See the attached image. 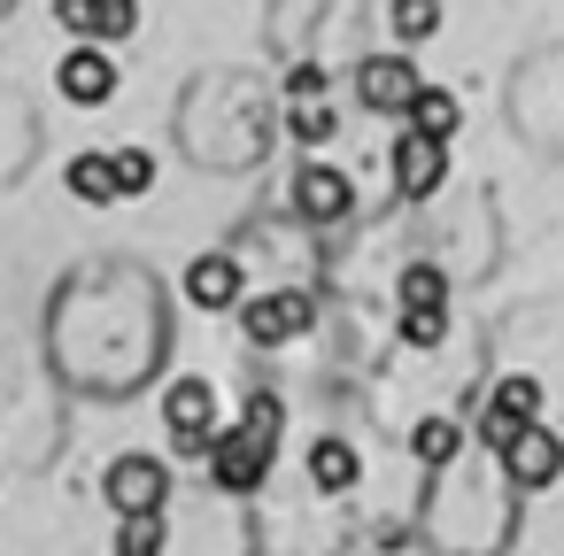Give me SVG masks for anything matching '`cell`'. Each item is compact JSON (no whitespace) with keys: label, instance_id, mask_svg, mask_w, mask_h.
I'll return each mask as SVG.
<instances>
[{"label":"cell","instance_id":"16","mask_svg":"<svg viewBox=\"0 0 564 556\" xmlns=\"http://www.w3.org/2000/svg\"><path fill=\"white\" fill-rule=\"evenodd\" d=\"M456 448H464V425H456V417H417V433H410V456H417L425 471L456 464Z\"/></svg>","mask_w":564,"mask_h":556},{"label":"cell","instance_id":"15","mask_svg":"<svg viewBox=\"0 0 564 556\" xmlns=\"http://www.w3.org/2000/svg\"><path fill=\"white\" fill-rule=\"evenodd\" d=\"M402 124L448 148V140H456V124H464V109H456V94H448V86H425V94L410 101V117H402Z\"/></svg>","mask_w":564,"mask_h":556},{"label":"cell","instance_id":"24","mask_svg":"<svg viewBox=\"0 0 564 556\" xmlns=\"http://www.w3.org/2000/svg\"><path fill=\"white\" fill-rule=\"evenodd\" d=\"M317 94H325V70H317V63L286 70V101H317Z\"/></svg>","mask_w":564,"mask_h":556},{"label":"cell","instance_id":"7","mask_svg":"<svg viewBox=\"0 0 564 556\" xmlns=\"http://www.w3.org/2000/svg\"><path fill=\"white\" fill-rule=\"evenodd\" d=\"M417 94H425V78H417L410 55H371V63H356V101H364L371 117H410Z\"/></svg>","mask_w":564,"mask_h":556},{"label":"cell","instance_id":"19","mask_svg":"<svg viewBox=\"0 0 564 556\" xmlns=\"http://www.w3.org/2000/svg\"><path fill=\"white\" fill-rule=\"evenodd\" d=\"M286 132H294L302 148H325V140L340 132V117H333L325 101H286Z\"/></svg>","mask_w":564,"mask_h":556},{"label":"cell","instance_id":"12","mask_svg":"<svg viewBox=\"0 0 564 556\" xmlns=\"http://www.w3.org/2000/svg\"><path fill=\"white\" fill-rule=\"evenodd\" d=\"M394 186H402V201H425V194H441V186H448V148L402 124V140H394Z\"/></svg>","mask_w":564,"mask_h":556},{"label":"cell","instance_id":"13","mask_svg":"<svg viewBox=\"0 0 564 556\" xmlns=\"http://www.w3.org/2000/svg\"><path fill=\"white\" fill-rule=\"evenodd\" d=\"M356 479H364V456H356V440H340V433H317V440H310V487H317V494H356Z\"/></svg>","mask_w":564,"mask_h":556},{"label":"cell","instance_id":"17","mask_svg":"<svg viewBox=\"0 0 564 556\" xmlns=\"http://www.w3.org/2000/svg\"><path fill=\"white\" fill-rule=\"evenodd\" d=\"M394 302H402V309H448V271H441V263H410V271L394 279Z\"/></svg>","mask_w":564,"mask_h":556},{"label":"cell","instance_id":"14","mask_svg":"<svg viewBox=\"0 0 564 556\" xmlns=\"http://www.w3.org/2000/svg\"><path fill=\"white\" fill-rule=\"evenodd\" d=\"M63 186H70L86 209H109V201H124V194H117V163H109V155H70V163H63Z\"/></svg>","mask_w":564,"mask_h":556},{"label":"cell","instance_id":"5","mask_svg":"<svg viewBox=\"0 0 564 556\" xmlns=\"http://www.w3.org/2000/svg\"><path fill=\"white\" fill-rule=\"evenodd\" d=\"M163 425H171V448L209 456V440H217V386L209 379H171L163 386Z\"/></svg>","mask_w":564,"mask_h":556},{"label":"cell","instance_id":"18","mask_svg":"<svg viewBox=\"0 0 564 556\" xmlns=\"http://www.w3.org/2000/svg\"><path fill=\"white\" fill-rule=\"evenodd\" d=\"M387 17H394V40H402V47H425V40L441 32V0H394Z\"/></svg>","mask_w":564,"mask_h":556},{"label":"cell","instance_id":"21","mask_svg":"<svg viewBox=\"0 0 564 556\" xmlns=\"http://www.w3.org/2000/svg\"><path fill=\"white\" fill-rule=\"evenodd\" d=\"M402 348H441L448 340V309H402Z\"/></svg>","mask_w":564,"mask_h":556},{"label":"cell","instance_id":"1","mask_svg":"<svg viewBox=\"0 0 564 556\" xmlns=\"http://www.w3.org/2000/svg\"><path fill=\"white\" fill-rule=\"evenodd\" d=\"M101 494H109V510H117V517H163V510H171V464H163V456H148V448L109 456Z\"/></svg>","mask_w":564,"mask_h":556},{"label":"cell","instance_id":"4","mask_svg":"<svg viewBox=\"0 0 564 556\" xmlns=\"http://www.w3.org/2000/svg\"><path fill=\"white\" fill-rule=\"evenodd\" d=\"M525 425H541V379L533 371H510V379H495V394H487V417H479V448H510Z\"/></svg>","mask_w":564,"mask_h":556},{"label":"cell","instance_id":"11","mask_svg":"<svg viewBox=\"0 0 564 556\" xmlns=\"http://www.w3.org/2000/svg\"><path fill=\"white\" fill-rule=\"evenodd\" d=\"M348 209H356V178H348V171H333V163H302V171H294V217L340 225Z\"/></svg>","mask_w":564,"mask_h":556},{"label":"cell","instance_id":"6","mask_svg":"<svg viewBox=\"0 0 564 556\" xmlns=\"http://www.w3.org/2000/svg\"><path fill=\"white\" fill-rule=\"evenodd\" d=\"M117 86H124V63H109V47H86V40H78V47L55 63V94H63L70 109H109Z\"/></svg>","mask_w":564,"mask_h":556},{"label":"cell","instance_id":"10","mask_svg":"<svg viewBox=\"0 0 564 556\" xmlns=\"http://www.w3.org/2000/svg\"><path fill=\"white\" fill-rule=\"evenodd\" d=\"M495 464H502V479H510L518 494H541V487L564 471V440H556L549 425H525V433H518V440H510Z\"/></svg>","mask_w":564,"mask_h":556},{"label":"cell","instance_id":"23","mask_svg":"<svg viewBox=\"0 0 564 556\" xmlns=\"http://www.w3.org/2000/svg\"><path fill=\"white\" fill-rule=\"evenodd\" d=\"M240 425H256L263 440H279V433H286V402H279V394H248V410H240Z\"/></svg>","mask_w":564,"mask_h":556},{"label":"cell","instance_id":"2","mask_svg":"<svg viewBox=\"0 0 564 556\" xmlns=\"http://www.w3.org/2000/svg\"><path fill=\"white\" fill-rule=\"evenodd\" d=\"M202 464H209V479L225 494H256L271 479V464H279V440H263L256 425H217V440H209Z\"/></svg>","mask_w":564,"mask_h":556},{"label":"cell","instance_id":"22","mask_svg":"<svg viewBox=\"0 0 564 556\" xmlns=\"http://www.w3.org/2000/svg\"><path fill=\"white\" fill-rule=\"evenodd\" d=\"M109 556H163V517H124Z\"/></svg>","mask_w":564,"mask_h":556},{"label":"cell","instance_id":"9","mask_svg":"<svg viewBox=\"0 0 564 556\" xmlns=\"http://www.w3.org/2000/svg\"><path fill=\"white\" fill-rule=\"evenodd\" d=\"M178 286H186V302H194V309H217V317L248 302V271H240V255H232V248H209V255H194Z\"/></svg>","mask_w":564,"mask_h":556},{"label":"cell","instance_id":"20","mask_svg":"<svg viewBox=\"0 0 564 556\" xmlns=\"http://www.w3.org/2000/svg\"><path fill=\"white\" fill-rule=\"evenodd\" d=\"M109 163H117V194H124V201H140V194L155 186V155H148V148H109Z\"/></svg>","mask_w":564,"mask_h":556},{"label":"cell","instance_id":"8","mask_svg":"<svg viewBox=\"0 0 564 556\" xmlns=\"http://www.w3.org/2000/svg\"><path fill=\"white\" fill-rule=\"evenodd\" d=\"M55 24L86 47H117L140 32V0H55Z\"/></svg>","mask_w":564,"mask_h":556},{"label":"cell","instance_id":"3","mask_svg":"<svg viewBox=\"0 0 564 556\" xmlns=\"http://www.w3.org/2000/svg\"><path fill=\"white\" fill-rule=\"evenodd\" d=\"M232 317H240V332H248L256 348H286V340H302V332L317 325V302H310L302 286H279V294H256V302H240Z\"/></svg>","mask_w":564,"mask_h":556}]
</instances>
